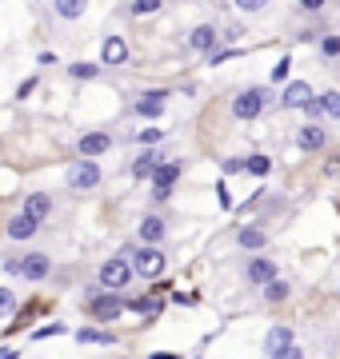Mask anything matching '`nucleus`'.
Instances as JSON below:
<instances>
[{
  "instance_id": "1",
  "label": "nucleus",
  "mask_w": 340,
  "mask_h": 359,
  "mask_svg": "<svg viewBox=\"0 0 340 359\" xmlns=\"http://www.w3.org/2000/svg\"><path fill=\"white\" fill-rule=\"evenodd\" d=\"M0 268L16 276V280H28V283H44L53 276V259L44 256V252H25V256H8L0 259Z\"/></svg>"
},
{
  "instance_id": "2",
  "label": "nucleus",
  "mask_w": 340,
  "mask_h": 359,
  "mask_svg": "<svg viewBox=\"0 0 340 359\" xmlns=\"http://www.w3.org/2000/svg\"><path fill=\"white\" fill-rule=\"evenodd\" d=\"M132 280H136V271H132V259L124 256V252L112 256V259H105V264L96 268V283H100L105 292H124Z\"/></svg>"
},
{
  "instance_id": "3",
  "label": "nucleus",
  "mask_w": 340,
  "mask_h": 359,
  "mask_svg": "<svg viewBox=\"0 0 340 359\" xmlns=\"http://www.w3.org/2000/svg\"><path fill=\"white\" fill-rule=\"evenodd\" d=\"M84 311H89L92 320L100 323H117L124 316V299L117 292H105V287H96V292H84Z\"/></svg>"
},
{
  "instance_id": "4",
  "label": "nucleus",
  "mask_w": 340,
  "mask_h": 359,
  "mask_svg": "<svg viewBox=\"0 0 340 359\" xmlns=\"http://www.w3.org/2000/svg\"><path fill=\"white\" fill-rule=\"evenodd\" d=\"M124 256L132 259V271H136V280H157V276H164V268H169V259H164V252L160 248H124Z\"/></svg>"
},
{
  "instance_id": "5",
  "label": "nucleus",
  "mask_w": 340,
  "mask_h": 359,
  "mask_svg": "<svg viewBox=\"0 0 340 359\" xmlns=\"http://www.w3.org/2000/svg\"><path fill=\"white\" fill-rule=\"evenodd\" d=\"M273 104V96H268V88H244V92H236V100H233V116L236 120H256V116L264 112Z\"/></svg>"
},
{
  "instance_id": "6",
  "label": "nucleus",
  "mask_w": 340,
  "mask_h": 359,
  "mask_svg": "<svg viewBox=\"0 0 340 359\" xmlns=\"http://www.w3.org/2000/svg\"><path fill=\"white\" fill-rule=\"evenodd\" d=\"M100 176H105V172H100V164L80 156L77 164L68 168L65 180H68V188H72V192H92V188H100Z\"/></svg>"
},
{
  "instance_id": "7",
  "label": "nucleus",
  "mask_w": 340,
  "mask_h": 359,
  "mask_svg": "<svg viewBox=\"0 0 340 359\" xmlns=\"http://www.w3.org/2000/svg\"><path fill=\"white\" fill-rule=\"evenodd\" d=\"M181 172H184V160H160L157 164V172H152V204H164L169 200V192H172V184L181 180Z\"/></svg>"
},
{
  "instance_id": "8",
  "label": "nucleus",
  "mask_w": 340,
  "mask_h": 359,
  "mask_svg": "<svg viewBox=\"0 0 340 359\" xmlns=\"http://www.w3.org/2000/svg\"><path fill=\"white\" fill-rule=\"evenodd\" d=\"M288 347H296V339H292V327H288V323H276V327H268V335H264V355L276 359V355H285Z\"/></svg>"
},
{
  "instance_id": "9",
  "label": "nucleus",
  "mask_w": 340,
  "mask_h": 359,
  "mask_svg": "<svg viewBox=\"0 0 340 359\" xmlns=\"http://www.w3.org/2000/svg\"><path fill=\"white\" fill-rule=\"evenodd\" d=\"M216 44H221L216 25H197L192 32H188V48L200 52V56H212V52H216Z\"/></svg>"
},
{
  "instance_id": "10",
  "label": "nucleus",
  "mask_w": 340,
  "mask_h": 359,
  "mask_svg": "<svg viewBox=\"0 0 340 359\" xmlns=\"http://www.w3.org/2000/svg\"><path fill=\"white\" fill-rule=\"evenodd\" d=\"M244 280L256 283V287H264V283L280 280V276H276V264H273L268 256H252L249 264H244Z\"/></svg>"
},
{
  "instance_id": "11",
  "label": "nucleus",
  "mask_w": 340,
  "mask_h": 359,
  "mask_svg": "<svg viewBox=\"0 0 340 359\" xmlns=\"http://www.w3.org/2000/svg\"><path fill=\"white\" fill-rule=\"evenodd\" d=\"M313 100H316V92L308 88V80H288L285 96H280V104H285V108H308Z\"/></svg>"
},
{
  "instance_id": "12",
  "label": "nucleus",
  "mask_w": 340,
  "mask_h": 359,
  "mask_svg": "<svg viewBox=\"0 0 340 359\" xmlns=\"http://www.w3.org/2000/svg\"><path fill=\"white\" fill-rule=\"evenodd\" d=\"M108 148H112V136H108V132H84L77 140V152L84 156V160H96V156H105Z\"/></svg>"
},
{
  "instance_id": "13",
  "label": "nucleus",
  "mask_w": 340,
  "mask_h": 359,
  "mask_svg": "<svg viewBox=\"0 0 340 359\" xmlns=\"http://www.w3.org/2000/svg\"><path fill=\"white\" fill-rule=\"evenodd\" d=\"M164 104H169V92L157 88V92H144V96H136V116H144V120H157L160 112H164Z\"/></svg>"
},
{
  "instance_id": "14",
  "label": "nucleus",
  "mask_w": 340,
  "mask_h": 359,
  "mask_svg": "<svg viewBox=\"0 0 340 359\" xmlns=\"http://www.w3.org/2000/svg\"><path fill=\"white\" fill-rule=\"evenodd\" d=\"M37 228H40V224L32 216L16 212V216L4 224V236H8V240H16V244H25V240H32V236H37Z\"/></svg>"
},
{
  "instance_id": "15",
  "label": "nucleus",
  "mask_w": 340,
  "mask_h": 359,
  "mask_svg": "<svg viewBox=\"0 0 340 359\" xmlns=\"http://www.w3.org/2000/svg\"><path fill=\"white\" fill-rule=\"evenodd\" d=\"M100 60H105L108 68H120L124 60H129V40L124 36H108L105 44H100Z\"/></svg>"
},
{
  "instance_id": "16",
  "label": "nucleus",
  "mask_w": 340,
  "mask_h": 359,
  "mask_svg": "<svg viewBox=\"0 0 340 359\" xmlns=\"http://www.w3.org/2000/svg\"><path fill=\"white\" fill-rule=\"evenodd\" d=\"M296 144H301L304 152H325L328 148V132L320 128V124H304V128L296 132Z\"/></svg>"
},
{
  "instance_id": "17",
  "label": "nucleus",
  "mask_w": 340,
  "mask_h": 359,
  "mask_svg": "<svg viewBox=\"0 0 340 359\" xmlns=\"http://www.w3.org/2000/svg\"><path fill=\"white\" fill-rule=\"evenodd\" d=\"M25 216H32L40 224V219H48L53 216V196L48 192H32V196H25V208H20Z\"/></svg>"
},
{
  "instance_id": "18",
  "label": "nucleus",
  "mask_w": 340,
  "mask_h": 359,
  "mask_svg": "<svg viewBox=\"0 0 340 359\" xmlns=\"http://www.w3.org/2000/svg\"><path fill=\"white\" fill-rule=\"evenodd\" d=\"M136 231H140V244L157 248L160 240H164V231H169V224H164L160 216H144V219H140V228H136Z\"/></svg>"
},
{
  "instance_id": "19",
  "label": "nucleus",
  "mask_w": 340,
  "mask_h": 359,
  "mask_svg": "<svg viewBox=\"0 0 340 359\" xmlns=\"http://www.w3.org/2000/svg\"><path fill=\"white\" fill-rule=\"evenodd\" d=\"M157 164H160V152H157V148H144V152L132 160V176H136V180H152Z\"/></svg>"
},
{
  "instance_id": "20",
  "label": "nucleus",
  "mask_w": 340,
  "mask_h": 359,
  "mask_svg": "<svg viewBox=\"0 0 340 359\" xmlns=\"http://www.w3.org/2000/svg\"><path fill=\"white\" fill-rule=\"evenodd\" d=\"M77 344H96V347H112L117 344V332H100V327H77Z\"/></svg>"
},
{
  "instance_id": "21",
  "label": "nucleus",
  "mask_w": 340,
  "mask_h": 359,
  "mask_svg": "<svg viewBox=\"0 0 340 359\" xmlns=\"http://www.w3.org/2000/svg\"><path fill=\"white\" fill-rule=\"evenodd\" d=\"M124 311H136V316H148L152 320L160 311V299L157 295H132V299H124Z\"/></svg>"
},
{
  "instance_id": "22",
  "label": "nucleus",
  "mask_w": 340,
  "mask_h": 359,
  "mask_svg": "<svg viewBox=\"0 0 340 359\" xmlns=\"http://www.w3.org/2000/svg\"><path fill=\"white\" fill-rule=\"evenodd\" d=\"M236 244L244 248V252H261V248L268 244V231H261V228H244V231H236Z\"/></svg>"
},
{
  "instance_id": "23",
  "label": "nucleus",
  "mask_w": 340,
  "mask_h": 359,
  "mask_svg": "<svg viewBox=\"0 0 340 359\" xmlns=\"http://www.w3.org/2000/svg\"><path fill=\"white\" fill-rule=\"evenodd\" d=\"M53 8H56L60 20H80L84 8H89V0H53Z\"/></svg>"
},
{
  "instance_id": "24",
  "label": "nucleus",
  "mask_w": 340,
  "mask_h": 359,
  "mask_svg": "<svg viewBox=\"0 0 340 359\" xmlns=\"http://www.w3.org/2000/svg\"><path fill=\"white\" fill-rule=\"evenodd\" d=\"M316 104H320V116H328V120H340V92H320L316 96Z\"/></svg>"
},
{
  "instance_id": "25",
  "label": "nucleus",
  "mask_w": 340,
  "mask_h": 359,
  "mask_svg": "<svg viewBox=\"0 0 340 359\" xmlns=\"http://www.w3.org/2000/svg\"><path fill=\"white\" fill-rule=\"evenodd\" d=\"M261 292H264V299H268V304H280V299H288V292H292V287H288V280H273V283H264Z\"/></svg>"
},
{
  "instance_id": "26",
  "label": "nucleus",
  "mask_w": 340,
  "mask_h": 359,
  "mask_svg": "<svg viewBox=\"0 0 340 359\" xmlns=\"http://www.w3.org/2000/svg\"><path fill=\"white\" fill-rule=\"evenodd\" d=\"M268 168H273V160H268V156H249V160H244V172H249V176H268Z\"/></svg>"
},
{
  "instance_id": "27",
  "label": "nucleus",
  "mask_w": 340,
  "mask_h": 359,
  "mask_svg": "<svg viewBox=\"0 0 340 359\" xmlns=\"http://www.w3.org/2000/svg\"><path fill=\"white\" fill-rule=\"evenodd\" d=\"M68 76L72 80H92V76H100V68L89 65V60H77V65H68Z\"/></svg>"
},
{
  "instance_id": "28",
  "label": "nucleus",
  "mask_w": 340,
  "mask_h": 359,
  "mask_svg": "<svg viewBox=\"0 0 340 359\" xmlns=\"http://www.w3.org/2000/svg\"><path fill=\"white\" fill-rule=\"evenodd\" d=\"M65 332H68V323L53 320V323H44V327H37V332H32V339H48V335H65Z\"/></svg>"
},
{
  "instance_id": "29",
  "label": "nucleus",
  "mask_w": 340,
  "mask_h": 359,
  "mask_svg": "<svg viewBox=\"0 0 340 359\" xmlns=\"http://www.w3.org/2000/svg\"><path fill=\"white\" fill-rule=\"evenodd\" d=\"M13 311H16V295L8 287H0V320H8Z\"/></svg>"
},
{
  "instance_id": "30",
  "label": "nucleus",
  "mask_w": 340,
  "mask_h": 359,
  "mask_svg": "<svg viewBox=\"0 0 340 359\" xmlns=\"http://www.w3.org/2000/svg\"><path fill=\"white\" fill-rule=\"evenodd\" d=\"M157 8H160V0H132L129 13H132V16H152Z\"/></svg>"
},
{
  "instance_id": "31",
  "label": "nucleus",
  "mask_w": 340,
  "mask_h": 359,
  "mask_svg": "<svg viewBox=\"0 0 340 359\" xmlns=\"http://www.w3.org/2000/svg\"><path fill=\"white\" fill-rule=\"evenodd\" d=\"M320 56H325V60H336V56H340V36H325V40H320Z\"/></svg>"
},
{
  "instance_id": "32",
  "label": "nucleus",
  "mask_w": 340,
  "mask_h": 359,
  "mask_svg": "<svg viewBox=\"0 0 340 359\" xmlns=\"http://www.w3.org/2000/svg\"><path fill=\"white\" fill-rule=\"evenodd\" d=\"M136 140H140L144 148H157V144L164 140V132H160V128H144V132H136Z\"/></svg>"
},
{
  "instance_id": "33",
  "label": "nucleus",
  "mask_w": 340,
  "mask_h": 359,
  "mask_svg": "<svg viewBox=\"0 0 340 359\" xmlns=\"http://www.w3.org/2000/svg\"><path fill=\"white\" fill-rule=\"evenodd\" d=\"M288 68H292V60L285 56V60H280V65L273 68V80H276V84H288Z\"/></svg>"
},
{
  "instance_id": "34",
  "label": "nucleus",
  "mask_w": 340,
  "mask_h": 359,
  "mask_svg": "<svg viewBox=\"0 0 340 359\" xmlns=\"http://www.w3.org/2000/svg\"><path fill=\"white\" fill-rule=\"evenodd\" d=\"M264 4H268V0H236V8H244V13H261Z\"/></svg>"
},
{
  "instance_id": "35",
  "label": "nucleus",
  "mask_w": 340,
  "mask_h": 359,
  "mask_svg": "<svg viewBox=\"0 0 340 359\" xmlns=\"http://www.w3.org/2000/svg\"><path fill=\"white\" fill-rule=\"evenodd\" d=\"M224 172H228V176H236V172H244V160H224Z\"/></svg>"
},
{
  "instance_id": "36",
  "label": "nucleus",
  "mask_w": 340,
  "mask_h": 359,
  "mask_svg": "<svg viewBox=\"0 0 340 359\" xmlns=\"http://www.w3.org/2000/svg\"><path fill=\"white\" fill-rule=\"evenodd\" d=\"M301 8H308V13H320V8H325V0H301Z\"/></svg>"
},
{
  "instance_id": "37",
  "label": "nucleus",
  "mask_w": 340,
  "mask_h": 359,
  "mask_svg": "<svg viewBox=\"0 0 340 359\" xmlns=\"http://www.w3.org/2000/svg\"><path fill=\"white\" fill-rule=\"evenodd\" d=\"M325 172H328V176H340V156H332V160H328Z\"/></svg>"
},
{
  "instance_id": "38",
  "label": "nucleus",
  "mask_w": 340,
  "mask_h": 359,
  "mask_svg": "<svg viewBox=\"0 0 340 359\" xmlns=\"http://www.w3.org/2000/svg\"><path fill=\"white\" fill-rule=\"evenodd\" d=\"M276 359H304V351H301V347H288L285 355H276Z\"/></svg>"
},
{
  "instance_id": "39",
  "label": "nucleus",
  "mask_w": 340,
  "mask_h": 359,
  "mask_svg": "<svg viewBox=\"0 0 340 359\" xmlns=\"http://www.w3.org/2000/svg\"><path fill=\"white\" fill-rule=\"evenodd\" d=\"M0 359H20V351H16V347H4V351H0Z\"/></svg>"
},
{
  "instance_id": "40",
  "label": "nucleus",
  "mask_w": 340,
  "mask_h": 359,
  "mask_svg": "<svg viewBox=\"0 0 340 359\" xmlns=\"http://www.w3.org/2000/svg\"><path fill=\"white\" fill-rule=\"evenodd\" d=\"M148 359H181V355H172V351H152Z\"/></svg>"
}]
</instances>
